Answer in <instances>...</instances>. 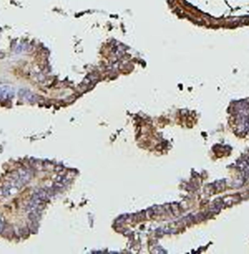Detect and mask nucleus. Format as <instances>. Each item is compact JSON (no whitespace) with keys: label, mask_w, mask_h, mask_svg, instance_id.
<instances>
[{"label":"nucleus","mask_w":249,"mask_h":254,"mask_svg":"<svg viewBox=\"0 0 249 254\" xmlns=\"http://www.w3.org/2000/svg\"><path fill=\"white\" fill-rule=\"evenodd\" d=\"M24 95H23L24 99L27 100V101H34L32 99L35 98V96H34L31 92H29V91H24Z\"/></svg>","instance_id":"nucleus-2"},{"label":"nucleus","mask_w":249,"mask_h":254,"mask_svg":"<svg viewBox=\"0 0 249 254\" xmlns=\"http://www.w3.org/2000/svg\"><path fill=\"white\" fill-rule=\"evenodd\" d=\"M13 96V89L9 86H0V99H6Z\"/></svg>","instance_id":"nucleus-1"}]
</instances>
